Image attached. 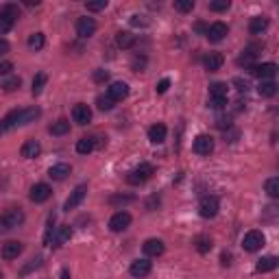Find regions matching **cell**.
Returning <instances> with one entry per match:
<instances>
[{"label":"cell","mask_w":279,"mask_h":279,"mask_svg":"<svg viewBox=\"0 0 279 279\" xmlns=\"http://www.w3.org/2000/svg\"><path fill=\"white\" fill-rule=\"evenodd\" d=\"M22 223H24V212L20 207H11L0 216V231H11L16 227H20Z\"/></svg>","instance_id":"6da1fadb"},{"label":"cell","mask_w":279,"mask_h":279,"mask_svg":"<svg viewBox=\"0 0 279 279\" xmlns=\"http://www.w3.org/2000/svg\"><path fill=\"white\" fill-rule=\"evenodd\" d=\"M20 16V9L18 5H5L3 9H0V35L11 31L13 24H16V20Z\"/></svg>","instance_id":"7a4b0ae2"},{"label":"cell","mask_w":279,"mask_h":279,"mask_svg":"<svg viewBox=\"0 0 279 279\" xmlns=\"http://www.w3.org/2000/svg\"><path fill=\"white\" fill-rule=\"evenodd\" d=\"M264 242H266V238H264V233L258 231V229H251L245 233V238H242V249L249 253H255L260 251V249L264 247Z\"/></svg>","instance_id":"3957f363"},{"label":"cell","mask_w":279,"mask_h":279,"mask_svg":"<svg viewBox=\"0 0 279 279\" xmlns=\"http://www.w3.org/2000/svg\"><path fill=\"white\" fill-rule=\"evenodd\" d=\"M153 177V166L151 164H140L137 168H133L129 175H127V183L131 186H140V183H146Z\"/></svg>","instance_id":"277c9868"},{"label":"cell","mask_w":279,"mask_h":279,"mask_svg":"<svg viewBox=\"0 0 279 279\" xmlns=\"http://www.w3.org/2000/svg\"><path fill=\"white\" fill-rule=\"evenodd\" d=\"M218 210H220V203L216 196H203L199 201V214L203 218H214L218 214Z\"/></svg>","instance_id":"5b68a950"},{"label":"cell","mask_w":279,"mask_h":279,"mask_svg":"<svg viewBox=\"0 0 279 279\" xmlns=\"http://www.w3.org/2000/svg\"><path fill=\"white\" fill-rule=\"evenodd\" d=\"M131 225V214L129 212H116V214L109 218V229H112L114 233H120V231H124L127 227Z\"/></svg>","instance_id":"8992f818"},{"label":"cell","mask_w":279,"mask_h":279,"mask_svg":"<svg viewBox=\"0 0 279 279\" xmlns=\"http://www.w3.org/2000/svg\"><path fill=\"white\" fill-rule=\"evenodd\" d=\"M192 149H194L196 155H210V153L214 151V137H212V135H205V133L196 135Z\"/></svg>","instance_id":"52a82bcc"},{"label":"cell","mask_w":279,"mask_h":279,"mask_svg":"<svg viewBox=\"0 0 279 279\" xmlns=\"http://www.w3.org/2000/svg\"><path fill=\"white\" fill-rule=\"evenodd\" d=\"M85 194H87V186L85 183H81V186H77L75 190H72V194L68 196V201H65V205H63V210L65 212H70V210H75V207H79L81 203H83V199H85Z\"/></svg>","instance_id":"ba28073f"},{"label":"cell","mask_w":279,"mask_h":279,"mask_svg":"<svg viewBox=\"0 0 279 279\" xmlns=\"http://www.w3.org/2000/svg\"><path fill=\"white\" fill-rule=\"evenodd\" d=\"M151 270H153V262H149L146 258L131 262V266H129L131 277H135V279H142V277H146V275H151Z\"/></svg>","instance_id":"9c48e42d"},{"label":"cell","mask_w":279,"mask_h":279,"mask_svg":"<svg viewBox=\"0 0 279 279\" xmlns=\"http://www.w3.org/2000/svg\"><path fill=\"white\" fill-rule=\"evenodd\" d=\"M96 33V20L94 18H79L77 20V35L79 38H92Z\"/></svg>","instance_id":"30bf717a"},{"label":"cell","mask_w":279,"mask_h":279,"mask_svg":"<svg viewBox=\"0 0 279 279\" xmlns=\"http://www.w3.org/2000/svg\"><path fill=\"white\" fill-rule=\"evenodd\" d=\"M50 194H53V190H50L48 183H35L31 188V194H28V199L33 203H44L50 199Z\"/></svg>","instance_id":"8fae6325"},{"label":"cell","mask_w":279,"mask_h":279,"mask_svg":"<svg viewBox=\"0 0 279 279\" xmlns=\"http://www.w3.org/2000/svg\"><path fill=\"white\" fill-rule=\"evenodd\" d=\"M227 33H229V28H227L225 22H214L212 26H207L205 38H207L210 42H223L227 38Z\"/></svg>","instance_id":"7c38bea8"},{"label":"cell","mask_w":279,"mask_h":279,"mask_svg":"<svg viewBox=\"0 0 279 279\" xmlns=\"http://www.w3.org/2000/svg\"><path fill=\"white\" fill-rule=\"evenodd\" d=\"M107 96L112 98L114 102H118V100H124L129 96V85L127 83H122V81H116V83H112L107 87Z\"/></svg>","instance_id":"4fadbf2b"},{"label":"cell","mask_w":279,"mask_h":279,"mask_svg":"<svg viewBox=\"0 0 279 279\" xmlns=\"http://www.w3.org/2000/svg\"><path fill=\"white\" fill-rule=\"evenodd\" d=\"M144 253L149 255V258H159V255H164V251H166V245L161 242L159 238H149L144 242Z\"/></svg>","instance_id":"5bb4252c"},{"label":"cell","mask_w":279,"mask_h":279,"mask_svg":"<svg viewBox=\"0 0 279 279\" xmlns=\"http://www.w3.org/2000/svg\"><path fill=\"white\" fill-rule=\"evenodd\" d=\"M72 120H75L77 124H87L92 120V109L85 105V102H79V105H75V109H72Z\"/></svg>","instance_id":"9a60e30c"},{"label":"cell","mask_w":279,"mask_h":279,"mask_svg":"<svg viewBox=\"0 0 279 279\" xmlns=\"http://www.w3.org/2000/svg\"><path fill=\"white\" fill-rule=\"evenodd\" d=\"M251 72L260 81H273V77L277 75V65L275 63H262V65H253Z\"/></svg>","instance_id":"2e32d148"},{"label":"cell","mask_w":279,"mask_h":279,"mask_svg":"<svg viewBox=\"0 0 279 279\" xmlns=\"http://www.w3.org/2000/svg\"><path fill=\"white\" fill-rule=\"evenodd\" d=\"M13 127H20V109H13V112H9L3 120H0V135L7 133V131H11Z\"/></svg>","instance_id":"e0dca14e"},{"label":"cell","mask_w":279,"mask_h":279,"mask_svg":"<svg viewBox=\"0 0 279 279\" xmlns=\"http://www.w3.org/2000/svg\"><path fill=\"white\" fill-rule=\"evenodd\" d=\"M22 249H24V245H22V242H18V240H9V242H5L3 245V258L5 260H16L18 255L22 253Z\"/></svg>","instance_id":"ac0fdd59"},{"label":"cell","mask_w":279,"mask_h":279,"mask_svg":"<svg viewBox=\"0 0 279 279\" xmlns=\"http://www.w3.org/2000/svg\"><path fill=\"white\" fill-rule=\"evenodd\" d=\"M40 153H42V146H40L38 140H28V142H24L20 149V155L24 159H35Z\"/></svg>","instance_id":"d6986e66"},{"label":"cell","mask_w":279,"mask_h":279,"mask_svg":"<svg viewBox=\"0 0 279 279\" xmlns=\"http://www.w3.org/2000/svg\"><path fill=\"white\" fill-rule=\"evenodd\" d=\"M72 238V227L70 225H61V227H57L55 233H53V242L50 245H55V247H61L65 245Z\"/></svg>","instance_id":"ffe728a7"},{"label":"cell","mask_w":279,"mask_h":279,"mask_svg":"<svg viewBox=\"0 0 279 279\" xmlns=\"http://www.w3.org/2000/svg\"><path fill=\"white\" fill-rule=\"evenodd\" d=\"M223 63H225V57L220 53H210V55H205V59H203L205 70H210V72L220 70V68H223Z\"/></svg>","instance_id":"44dd1931"},{"label":"cell","mask_w":279,"mask_h":279,"mask_svg":"<svg viewBox=\"0 0 279 279\" xmlns=\"http://www.w3.org/2000/svg\"><path fill=\"white\" fill-rule=\"evenodd\" d=\"M72 172V168L68 164H55V166H50V170H48V177L53 179V181H63L68 175Z\"/></svg>","instance_id":"7402d4cb"},{"label":"cell","mask_w":279,"mask_h":279,"mask_svg":"<svg viewBox=\"0 0 279 279\" xmlns=\"http://www.w3.org/2000/svg\"><path fill=\"white\" fill-rule=\"evenodd\" d=\"M277 264H279V260L275 258V255H266V258L258 260V264H255V270H258V273H270V270L277 268Z\"/></svg>","instance_id":"603a6c76"},{"label":"cell","mask_w":279,"mask_h":279,"mask_svg":"<svg viewBox=\"0 0 279 279\" xmlns=\"http://www.w3.org/2000/svg\"><path fill=\"white\" fill-rule=\"evenodd\" d=\"M166 133H168V129L164 127V124H153V127L149 129V140L153 144H161L166 140Z\"/></svg>","instance_id":"cb8c5ba5"},{"label":"cell","mask_w":279,"mask_h":279,"mask_svg":"<svg viewBox=\"0 0 279 279\" xmlns=\"http://www.w3.org/2000/svg\"><path fill=\"white\" fill-rule=\"evenodd\" d=\"M268 28V18H264V16H255L251 18V24H249V31H251L253 35H262L264 31Z\"/></svg>","instance_id":"d4e9b609"},{"label":"cell","mask_w":279,"mask_h":279,"mask_svg":"<svg viewBox=\"0 0 279 279\" xmlns=\"http://www.w3.org/2000/svg\"><path fill=\"white\" fill-rule=\"evenodd\" d=\"M94 146H96L94 137H81L77 142V153H81V155H90L94 151Z\"/></svg>","instance_id":"484cf974"},{"label":"cell","mask_w":279,"mask_h":279,"mask_svg":"<svg viewBox=\"0 0 279 279\" xmlns=\"http://www.w3.org/2000/svg\"><path fill=\"white\" fill-rule=\"evenodd\" d=\"M194 247L199 253H210L212 251V238L205 236V233H201V236L194 238Z\"/></svg>","instance_id":"4316f807"},{"label":"cell","mask_w":279,"mask_h":279,"mask_svg":"<svg viewBox=\"0 0 279 279\" xmlns=\"http://www.w3.org/2000/svg\"><path fill=\"white\" fill-rule=\"evenodd\" d=\"M116 44H118L120 48H131L135 44V38L129 31H120V33H116Z\"/></svg>","instance_id":"83f0119b"},{"label":"cell","mask_w":279,"mask_h":279,"mask_svg":"<svg viewBox=\"0 0 279 279\" xmlns=\"http://www.w3.org/2000/svg\"><path fill=\"white\" fill-rule=\"evenodd\" d=\"M258 92H260V96H266V98L275 96V94H277V83H275V81H262Z\"/></svg>","instance_id":"f1b7e54d"},{"label":"cell","mask_w":279,"mask_h":279,"mask_svg":"<svg viewBox=\"0 0 279 279\" xmlns=\"http://www.w3.org/2000/svg\"><path fill=\"white\" fill-rule=\"evenodd\" d=\"M50 133H53V135H65V133H70V122L68 120H57V122H53V124H50Z\"/></svg>","instance_id":"f546056e"},{"label":"cell","mask_w":279,"mask_h":279,"mask_svg":"<svg viewBox=\"0 0 279 279\" xmlns=\"http://www.w3.org/2000/svg\"><path fill=\"white\" fill-rule=\"evenodd\" d=\"M46 81H48V77L44 75V72H38V75H35V79H33V96H40L42 90L46 87Z\"/></svg>","instance_id":"4dcf8cb0"},{"label":"cell","mask_w":279,"mask_h":279,"mask_svg":"<svg viewBox=\"0 0 279 279\" xmlns=\"http://www.w3.org/2000/svg\"><path fill=\"white\" fill-rule=\"evenodd\" d=\"M264 188H266V194L270 196V199H277V196H279V177H270V179H266Z\"/></svg>","instance_id":"1f68e13d"},{"label":"cell","mask_w":279,"mask_h":279,"mask_svg":"<svg viewBox=\"0 0 279 279\" xmlns=\"http://www.w3.org/2000/svg\"><path fill=\"white\" fill-rule=\"evenodd\" d=\"M227 92H229V87H227V83H212V85H210V96H216V98H227Z\"/></svg>","instance_id":"d6a6232c"},{"label":"cell","mask_w":279,"mask_h":279,"mask_svg":"<svg viewBox=\"0 0 279 279\" xmlns=\"http://www.w3.org/2000/svg\"><path fill=\"white\" fill-rule=\"evenodd\" d=\"M20 83H22L20 77H9V79L3 81V85H0V87H3L5 92H16L18 87H20Z\"/></svg>","instance_id":"836d02e7"},{"label":"cell","mask_w":279,"mask_h":279,"mask_svg":"<svg viewBox=\"0 0 279 279\" xmlns=\"http://www.w3.org/2000/svg\"><path fill=\"white\" fill-rule=\"evenodd\" d=\"M28 48H31V50L44 48V33H33L31 38H28Z\"/></svg>","instance_id":"e575fe53"},{"label":"cell","mask_w":279,"mask_h":279,"mask_svg":"<svg viewBox=\"0 0 279 279\" xmlns=\"http://www.w3.org/2000/svg\"><path fill=\"white\" fill-rule=\"evenodd\" d=\"M175 9L181 13H190L194 9V0H175Z\"/></svg>","instance_id":"d590c367"},{"label":"cell","mask_w":279,"mask_h":279,"mask_svg":"<svg viewBox=\"0 0 279 279\" xmlns=\"http://www.w3.org/2000/svg\"><path fill=\"white\" fill-rule=\"evenodd\" d=\"M96 105H98V109H102V112H109V109H114V100L109 96H98Z\"/></svg>","instance_id":"8d00e7d4"},{"label":"cell","mask_w":279,"mask_h":279,"mask_svg":"<svg viewBox=\"0 0 279 279\" xmlns=\"http://www.w3.org/2000/svg\"><path fill=\"white\" fill-rule=\"evenodd\" d=\"M207 7H210V11L220 13V11H227V9H229L231 3H229V0H223V3H210Z\"/></svg>","instance_id":"74e56055"},{"label":"cell","mask_w":279,"mask_h":279,"mask_svg":"<svg viewBox=\"0 0 279 279\" xmlns=\"http://www.w3.org/2000/svg\"><path fill=\"white\" fill-rule=\"evenodd\" d=\"M207 105H210L212 109H223V107L227 105V98H216V96H210Z\"/></svg>","instance_id":"f35d334b"},{"label":"cell","mask_w":279,"mask_h":279,"mask_svg":"<svg viewBox=\"0 0 279 279\" xmlns=\"http://www.w3.org/2000/svg\"><path fill=\"white\" fill-rule=\"evenodd\" d=\"M87 11H102L107 9V0H98V3H87Z\"/></svg>","instance_id":"ab89813d"},{"label":"cell","mask_w":279,"mask_h":279,"mask_svg":"<svg viewBox=\"0 0 279 279\" xmlns=\"http://www.w3.org/2000/svg\"><path fill=\"white\" fill-rule=\"evenodd\" d=\"M135 199H133V196H112V199H109V203H112V205H122V203H133Z\"/></svg>","instance_id":"60d3db41"},{"label":"cell","mask_w":279,"mask_h":279,"mask_svg":"<svg viewBox=\"0 0 279 279\" xmlns=\"http://www.w3.org/2000/svg\"><path fill=\"white\" fill-rule=\"evenodd\" d=\"M13 70V63L11 61H0V77H9Z\"/></svg>","instance_id":"b9f144b4"},{"label":"cell","mask_w":279,"mask_h":279,"mask_svg":"<svg viewBox=\"0 0 279 279\" xmlns=\"http://www.w3.org/2000/svg\"><path fill=\"white\" fill-rule=\"evenodd\" d=\"M107 79H109L107 70H96V72H94V81H96V83H105Z\"/></svg>","instance_id":"7bdbcfd3"},{"label":"cell","mask_w":279,"mask_h":279,"mask_svg":"<svg viewBox=\"0 0 279 279\" xmlns=\"http://www.w3.org/2000/svg\"><path fill=\"white\" fill-rule=\"evenodd\" d=\"M168 87H170V81H168V79H161L159 83H157V94H166Z\"/></svg>","instance_id":"ee69618b"},{"label":"cell","mask_w":279,"mask_h":279,"mask_svg":"<svg viewBox=\"0 0 279 279\" xmlns=\"http://www.w3.org/2000/svg\"><path fill=\"white\" fill-rule=\"evenodd\" d=\"M131 24L133 26H146L149 20H144V16H131Z\"/></svg>","instance_id":"f6af8a7d"},{"label":"cell","mask_w":279,"mask_h":279,"mask_svg":"<svg viewBox=\"0 0 279 279\" xmlns=\"http://www.w3.org/2000/svg\"><path fill=\"white\" fill-rule=\"evenodd\" d=\"M144 63H146L144 57H135V59H133V70H135V72H140V70L144 68Z\"/></svg>","instance_id":"bcb514c9"},{"label":"cell","mask_w":279,"mask_h":279,"mask_svg":"<svg viewBox=\"0 0 279 279\" xmlns=\"http://www.w3.org/2000/svg\"><path fill=\"white\" fill-rule=\"evenodd\" d=\"M216 124H218V129H229L231 127V120L229 118H218Z\"/></svg>","instance_id":"7dc6e473"},{"label":"cell","mask_w":279,"mask_h":279,"mask_svg":"<svg viewBox=\"0 0 279 279\" xmlns=\"http://www.w3.org/2000/svg\"><path fill=\"white\" fill-rule=\"evenodd\" d=\"M220 264H223V266H229V264H231V253H223V255H220Z\"/></svg>","instance_id":"c3c4849f"},{"label":"cell","mask_w":279,"mask_h":279,"mask_svg":"<svg viewBox=\"0 0 279 279\" xmlns=\"http://www.w3.org/2000/svg\"><path fill=\"white\" fill-rule=\"evenodd\" d=\"M7 53H9V42H7V40H0V57L7 55Z\"/></svg>","instance_id":"681fc988"},{"label":"cell","mask_w":279,"mask_h":279,"mask_svg":"<svg viewBox=\"0 0 279 279\" xmlns=\"http://www.w3.org/2000/svg\"><path fill=\"white\" fill-rule=\"evenodd\" d=\"M194 28H196V31H199V33H203V35H205V33H207V26H205V24H203V22H199V24H196Z\"/></svg>","instance_id":"f907efd6"},{"label":"cell","mask_w":279,"mask_h":279,"mask_svg":"<svg viewBox=\"0 0 279 279\" xmlns=\"http://www.w3.org/2000/svg\"><path fill=\"white\" fill-rule=\"evenodd\" d=\"M59 279H70V270H68V268H63V270H61V277H59Z\"/></svg>","instance_id":"816d5d0a"},{"label":"cell","mask_w":279,"mask_h":279,"mask_svg":"<svg viewBox=\"0 0 279 279\" xmlns=\"http://www.w3.org/2000/svg\"><path fill=\"white\" fill-rule=\"evenodd\" d=\"M0 279H3V273H0Z\"/></svg>","instance_id":"f5cc1de1"}]
</instances>
